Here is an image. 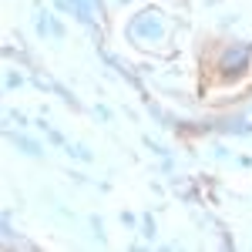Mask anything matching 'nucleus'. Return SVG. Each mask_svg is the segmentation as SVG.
Masks as SVG:
<instances>
[{
  "instance_id": "obj_1",
  "label": "nucleus",
  "mask_w": 252,
  "mask_h": 252,
  "mask_svg": "<svg viewBox=\"0 0 252 252\" xmlns=\"http://www.w3.org/2000/svg\"><path fill=\"white\" fill-rule=\"evenodd\" d=\"M168 34H172V24H168V17H165L158 7H141L135 17H131V24L125 27V37H131L135 44H141V47L165 44Z\"/></svg>"
},
{
  "instance_id": "obj_2",
  "label": "nucleus",
  "mask_w": 252,
  "mask_h": 252,
  "mask_svg": "<svg viewBox=\"0 0 252 252\" xmlns=\"http://www.w3.org/2000/svg\"><path fill=\"white\" fill-rule=\"evenodd\" d=\"M249 64H252V40H229L215 54V74L222 81L242 78L249 71Z\"/></svg>"
},
{
  "instance_id": "obj_3",
  "label": "nucleus",
  "mask_w": 252,
  "mask_h": 252,
  "mask_svg": "<svg viewBox=\"0 0 252 252\" xmlns=\"http://www.w3.org/2000/svg\"><path fill=\"white\" fill-rule=\"evenodd\" d=\"M34 31H37V37H54V40H64V37H67L64 24H61L51 10H37V17H34Z\"/></svg>"
},
{
  "instance_id": "obj_4",
  "label": "nucleus",
  "mask_w": 252,
  "mask_h": 252,
  "mask_svg": "<svg viewBox=\"0 0 252 252\" xmlns=\"http://www.w3.org/2000/svg\"><path fill=\"white\" fill-rule=\"evenodd\" d=\"M10 141L17 145V148L24 152V155H31V158H40V155H44L40 141H34V138H27V135H14V131H10Z\"/></svg>"
},
{
  "instance_id": "obj_5",
  "label": "nucleus",
  "mask_w": 252,
  "mask_h": 252,
  "mask_svg": "<svg viewBox=\"0 0 252 252\" xmlns=\"http://www.w3.org/2000/svg\"><path fill=\"white\" fill-rule=\"evenodd\" d=\"M27 81H24V74H17V71H7V78H3V88L7 91H17V88H24Z\"/></svg>"
},
{
  "instance_id": "obj_6",
  "label": "nucleus",
  "mask_w": 252,
  "mask_h": 252,
  "mask_svg": "<svg viewBox=\"0 0 252 252\" xmlns=\"http://www.w3.org/2000/svg\"><path fill=\"white\" fill-rule=\"evenodd\" d=\"M67 155H71V158H81V161H94V155H91L84 145H67Z\"/></svg>"
},
{
  "instance_id": "obj_7",
  "label": "nucleus",
  "mask_w": 252,
  "mask_h": 252,
  "mask_svg": "<svg viewBox=\"0 0 252 252\" xmlns=\"http://www.w3.org/2000/svg\"><path fill=\"white\" fill-rule=\"evenodd\" d=\"M141 235H145V239H155V222H152V215H141Z\"/></svg>"
},
{
  "instance_id": "obj_8",
  "label": "nucleus",
  "mask_w": 252,
  "mask_h": 252,
  "mask_svg": "<svg viewBox=\"0 0 252 252\" xmlns=\"http://www.w3.org/2000/svg\"><path fill=\"white\" fill-rule=\"evenodd\" d=\"M7 121H17L20 128H27V118H24V115H17V111H7Z\"/></svg>"
},
{
  "instance_id": "obj_9",
  "label": "nucleus",
  "mask_w": 252,
  "mask_h": 252,
  "mask_svg": "<svg viewBox=\"0 0 252 252\" xmlns=\"http://www.w3.org/2000/svg\"><path fill=\"white\" fill-rule=\"evenodd\" d=\"M47 138H51V145H64V135H61V131H51V128H47Z\"/></svg>"
},
{
  "instance_id": "obj_10",
  "label": "nucleus",
  "mask_w": 252,
  "mask_h": 252,
  "mask_svg": "<svg viewBox=\"0 0 252 252\" xmlns=\"http://www.w3.org/2000/svg\"><path fill=\"white\" fill-rule=\"evenodd\" d=\"M94 111H97V118H104V121H111V111H108V108H104V104H97Z\"/></svg>"
},
{
  "instance_id": "obj_11",
  "label": "nucleus",
  "mask_w": 252,
  "mask_h": 252,
  "mask_svg": "<svg viewBox=\"0 0 252 252\" xmlns=\"http://www.w3.org/2000/svg\"><path fill=\"white\" fill-rule=\"evenodd\" d=\"M121 222H125V225H138V219L131 212H121Z\"/></svg>"
},
{
  "instance_id": "obj_12",
  "label": "nucleus",
  "mask_w": 252,
  "mask_h": 252,
  "mask_svg": "<svg viewBox=\"0 0 252 252\" xmlns=\"http://www.w3.org/2000/svg\"><path fill=\"white\" fill-rule=\"evenodd\" d=\"M209 3H219V0H209Z\"/></svg>"
}]
</instances>
